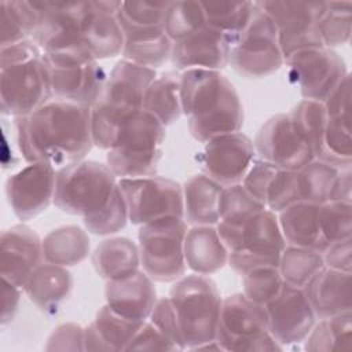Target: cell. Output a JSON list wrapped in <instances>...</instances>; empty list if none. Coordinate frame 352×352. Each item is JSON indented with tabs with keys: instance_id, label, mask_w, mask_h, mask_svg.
I'll return each instance as SVG.
<instances>
[{
	"instance_id": "cell-34",
	"label": "cell",
	"mask_w": 352,
	"mask_h": 352,
	"mask_svg": "<svg viewBox=\"0 0 352 352\" xmlns=\"http://www.w3.org/2000/svg\"><path fill=\"white\" fill-rule=\"evenodd\" d=\"M340 169L329 162L314 158L297 170L300 201L316 205L330 201Z\"/></svg>"
},
{
	"instance_id": "cell-12",
	"label": "cell",
	"mask_w": 352,
	"mask_h": 352,
	"mask_svg": "<svg viewBox=\"0 0 352 352\" xmlns=\"http://www.w3.org/2000/svg\"><path fill=\"white\" fill-rule=\"evenodd\" d=\"M228 63L246 78L267 77L285 63L278 30L270 16L256 6V1L249 23L231 40Z\"/></svg>"
},
{
	"instance_id": "cell-41",
	"label": "cell",
	"mask_w": 352,
	"mask_h": 352,
	"mask_svg": "<svg viewBox=\"0 0 352 352\" xmlns=\"http://www.w3.org/2000/svg\"><path fill=\"white\" fill-rule=\"evenodd\" d=\"M267 209L260 201H257L243 186L232 184L223 187L219 201V221L242 226L257 212Z\"/></svg>"
},
{
	"instance_id": "cell-47",
	"label": "cell",
	"mask_w": 352,
	"mask_h": 352,
	"mask_svg": "<svg viewBox=\"0 0 352 352\" xmlns=\"http://www.w3.org/2000/svg\"><path fill=\"white\" fill-rule=\"evenodd\" d=\"M170 1H122L118 12L121 23L133 28H164Z\"/></svg>"
},
{
	"instance_id": "cell-1",
	"label": "cell",
	"mask_w": 352,
	"mask_h": 352,
	"mask_svg": "<svg viewBox=\"0 0 352 352\" xmlns=\"http://www.w3.org/2000/svg\"><path fill=\"white\" fill-rule=\"evenodd\" d=\"M91 107L52 99L36 111L15 117L16 142L28 164L63 168L80 162L94 146Z\"/></svg>"
},
{
	"instance_id": "cell-38",
	"label": "cell",
	"mask_w": 352,
	"mask_h": 352,
	"mask_svg": "<svg viewBox=\"0 0 352 352\" xmlns=\"http://www.w3.org/2000/svg\"><path fill=\"white\" fill-rule=\"evenodd\" d=\"M296 132L311 148L314 158L319 160L323 150V132L326 126V110L323 103L302 99L289 113Z\"/></svg>"
},
{
	"instance_id": "cell-39",
	"label": "cell",
	"mask_w": 352,
	"mask_h": 352,
	"mask_svg": "<svg viewBox=\"0 0 352 352\" xmlns=\"http://www.w3.org/2000/svg\"><path fill=\"white\" fill-rule=\"evenodd\" d=\"M206 25L224 33L230 41L238 36L249 23L254 1H201Z\"/></svg>"
},
{
	"instance_id": "cell-56",
	"label": "cell",
	"mask_w": 352,
	"mask_h": 352,
	"mask_svg": "<svg viewBox=\"0 0 352 352\" xmlns=\"http://www.w3.org/2000/svg\"><path fill=\"white\" fill-rule=\"evenodd\" d=\"M21 289L8 279L1 278V324L10 323L19 307Z\"/></svg>"
},
{
	"instance_id": "cell-43",
	"label": "cell",
	"mask_w": 352,
	"mask_h": 352,
	"mask_svg": "<svg viewBox=\"0 0 352 352\" xmlns=\"http://www.w3.org/2000/svg\"><path fill=\"white\" fill-rule=\"evenodd\" d=\"M319 160L338 168L351 165V160H352L351 121L327 117L324 132H323V150Z\"/></svg>"
},
{
	"instance_id": "cell-37",
	"label": "cell",
	"mask_w": 352,
	"mask_h": 352,
	"mask_svg": "<svg viewBox=\"0 0 352 352\" xmlns=\"http://www.w3.org/2000/svg\"><path fill=\"white\" fill-rule=\"evenodd\" d=\"M1 11V41L0 48L29 40L37 23V11L33 1L3 0Z\"/></svg>"
},
{
	"instance_id": "cell-44",
	"label": "cell",
	"mask_w": 352,
	"mask_h": 352,
	"mask_svg": "<svg viewBox=\"0 0 352 352\" xmlns=\"http://www.w3.org/2000/svg\"><path fill=\"white\" fill-rule=\"evenodd\" d=\"M319 227L327 245L352 238V201H327L319 205Z\"/></svg>"
},
{
	"instance_id": "cell-54",
	"label": "cell",
	"mask_w": 352,
	"mask_h": 352,
	"mask_svg": "<svg viewBox=\"0 0 352 352\" xmlns=\"http://www.w3.org/2000/svg\"><path fill=\"white\" fill-rule=\"evenodd\" d=\"M323 254L324 265L337 271L351 272L352 270V238L330 243Z\"/></svg>"
},
{
	"instance_id": "cell-20",
	"label": "cell",
	"mask_w": 352,
	"mask_h": 352,
	"mask_svg": "<svg viewBox=\"0 0 352 352\" xmlns=\"http://www.w3.org/2000/svg\"><path fill=\"white\" fill-rule=\"evenodd\" d=\"M264 307L268 331L283 348L302 342L315 326L316 315L302 289L285 283L280 292Z\"/></svg>"
},
{
	"instance_id": "cell-50",
	"label": "cell",
	"mask_w": 352,
	"mask_h": 352,
	"mask_svg": "<svg viewBox=\"0 0 352 352\" xmlns=\"http://www.w3.org/2000/svg\"><path fill=\"white\" fill-rule=\"evenodd\" d=\"M278 170V166L270 164L261 158H256L242 180V186L265 206V192L267 187Z\"/></svg>"
},
{
	"instance_id": "cell-31",
	"label": "cell",
	"mask_w": 352,
	"mask_h": 352,
	"mask_svg": "<svg viewBox=\"0 0 352 352\" xmlns=\"http://www.w3.org/2000/svg\"><path fill=\"white\" fill-rule=\"evenodd\" d=\"M92 264L98 275L106 282L128 276L139 271V248L126 236L103 239L92 253Z\"/></svg>"
},
{
	"instance_id": "cell-55",
	"label": "cell",
	"mask_w": 352,
	"mask_h": 352,
	"mask_svg": "<svg viewBox=\"0 0 352 352\" xmlns=\"http://www.w3.org/2000/svg\"><path fill=\"white\" fill-rule=\"evenodd\" d=\"M302 342L305 351L309 352H323L336 349V341L327 319H320L319 323H315V326L311 329V331L308 333Z\"/></svg>"
},
{
	"instance_id": "cell-3",
	"label": "cell",
	"mask_w": 352,
	"mask_h": 352,
	"mask_svg": "<svg viewBox=\"0 0 352 352\" xmlns=\"http://www.w3.org/2000/svg\"><path fill=\"white\" fill-rule=\"evenodd\" d=\"M50 73L43 51L32 40L0 48L1 113L28 116L52 100Z\"/></svg>"
},
{
	"instance_id": "cell-21",
	"label": "cell",
	"mask_w": 352,
	"mask_h": 352,
	"mask_svg": "<svg viewBox=\"0 0 352 352\" xmlns=\"http://www.w3.org/2000/svg\"><path fill=\"white\" fill-rule=\"evenodd\" d=\"M0 245L1 278L23 289L32 272L44 263L43 239L29 226L15 224L1 232Z\"/></svg>"
},
{
	"instance_id": "cell-36",
	"label": "cell",
	"mask_w": 352,
	"mask_h": 352,
	"mask_svg": "<svg viewBox=\"0 0 352 352\" xmlns=\"http://www.w3.org/2000/svg\"><path fill=\"white\" fill-rule=\"evenodd\" d=\"M144 322L125 318L106 304L99 309L91 324L103 342L106 352H118L126 351V346Z\"/></svg>"
},
{
	"instance_id": "cell-2",
	"label": "cell",
	"mask_w": 352,
	"mask_h": 352,
	"mask_svg": "<svg viewBox=\"0 0 352 352\" xmlns=\"http://www.w3.org/2000/svg\"><path fill=\"white\" fill-rule=\"evenodd\" d=\"M182 111L191 136L209 139L236 132L243 125V107L232 82L217 70L191 69L180 73Z\"/></svg>"
},
{
	"instance_id": "cell-8",
	"label": "cell",
	"mask_w": 352,
	"mask_h": 352,
	"mask_svg": "<svg viewBox=\"0 0 352 352\" xmlns=\"http://www.w3.org/2000/svg\"><path fill=\"white\" fill-rule=\"evenodd\" d=\"M118 190L117 176L107 164L82 160L58 169L54 204L65 213L85 219L100 212Z\"/></svg>"
},
{
	"instance_id": "cell-18",
	"label": "cell",
	"mask_w": 352,
	"mask_h": 352,
	"mask_svg": "<svg viewBox=\"0 0 352 352\" xmlns=\"http://www.w3.org/2000/svg\"><path fill=\"white\" fill-rule=\"evenodd\" d=\"M56 173L50 164L33 162L7 179L6 195L19 220L28 221L38 216L54 202Z\"/></svg>"
},
{
	"instance_id": "cell-23",
	"label": "cell",
	"mask_w": 352,
	"mask_h": 352,
	"mask_svg": "<svg viewBox=\"0 0 352 352\" xmlns=\"http://www.w3.org/2000/svg\"><path fill=\"white\" fill-rule=\"evenodd\" d=\"M104 296L106 304L113 311L135 320H147L158 300L154 280L142 270L107 280Z\"/></svg>"
},
{
	"instance_id": "cell-32",
	"label": "cell",
	"mask_w": 352,
	"mask_h": 352,
	"mask_svg": "<svg viewBox=\"0 0 352 352\" xmlns=\"http://www.w3.org/2000/svg\"><path fill=\"white\" fill-rule=\"evenodd\" d=\"M89 249L91 241L87 231L73 224L58 227L43 239L44 261L66 268L84 261Z\"/></svg>"
},
{
	"instance_id": "cell-46",
	"label": "cell",
	"mask_w": 352,
	"mask_h": 352,
	"mask_svg": "<svg viewBox=\"0 0 352 352\" xmlns=\"http://www.w3.org/2000/svg\"><path fill=\"white\" fill-rule=\"evenodd\" d=\"M129 220L128 208L121 188L98 213L82 219L85 230L95 235H110L121 231Z\"/></svg>"
},
{
	"instance_id": "cell-25",
	"label": "cell",
	"mask_w": 352,
	"mask_h": 352,
	"mask_svg": "<svg viewBox=\"0 0 352 352\" xmlns=\"http://www.w3.org/2000/svg\"><path fill=\"white\" fill-rule=\"evenodd\" d=\"M23 290L40 311L55 314L73 290V276L66 267L44 261L32 272Z\"/></svg>"
},
{
	"instance_id": "cell-45",
	"label": "cell",
	"mask_w": 352,
	"mask_h": 352,
	"mask_svg": "<svg viewBox=\"0 0 352 352\" xmlns=\"http://www.w3.org/2000/svg\"><path fill=\"white\" fill-rule=\"evenodd\" d=\"M285 285L278 267H263L242 275L243 294L252 301L267 305Z\"/></svg>"
},
{
	"instance_id": "cell-4",
	"label": "cell",
	"mask_w": 352,
	"mask_h": 352,
	"mask_svg": "<svg viewBox=\"0 0 352 352\" xmlns=\"http://www.w3.org/2000/svg\"><path fill=\"white\" fill-rule=\"evenodd\" d=\"M157 72L121 59L110 70L104 88L91 111L94 146L109 150L122 125L143 109V99Z\"/></svg>"
},
{
	"instance_id": "cell-10",
	"label": "cell",
	"mask_w": 352,
	"mask_h": 352,
	"mask_svg": "<svg viewBox=\"0 0 352 352\" xmlns=\"http://www.w3.org/2000/svg\"><path fill=\"white\" fill-rule=\"evenodd\" d=\"M184 217L166 216L140 226L138 231L140 265L154 282H175L186 274Z\"/></svg>"
},
{
	"instance_id": "cell-19",
	"label": "cell",
	"mask_w": 352,
	"mask_h": 352,
	"mask_svg": "<svg viewBox=\"0 0 352 352\" xmlns=\"http://www.w3.org/2000/svg\"><path fill=\"white\" fill-rule=\"evenodd\" d=\"M256 155L280 169L300 170L314 160L307 143L296 132L289 114L268 118L253 142Z\"/></svg>"
},
{
	"instance_id": "cell-35",
	"label": "cell",
	"mask_w": 352,
	"mask_h": 352,
	"mask_svg": "<svg viewBox=\"0 0 352 352\" xmlns=\"http://www.w3.org/2000/svg\"><path fill=\"white\" fill-rule=\"evenodd\" d=\"M322 268L324 261L320 252L290 245L283 249L278 265L283 282L297 289H304Z\"/></svg>"
},
{
	"instance_id": "cell-14",
	"label": "cell",
	"mask_w": 352,
	"mask_h": 352,
	"mask_svg": "<svg viewBox=\"0 0 352 352\" xmlns=\"http://www.w3.org/2000/svg\"><path fill=\"white\" fill-rule=\"evenodd\" d=\"M256 6L274 22L283 58L300 50L323 47L318 23L326 1L267 0L256 1Z\"/></svg>"
},
{
	"instance_id": "cell-33",
	"label": "cell",
	"mask_w": 352,
	"mask_h": 352,
	"mask_svg": "<svg viewBox=\"0 0 352 352\" xmlns=\"http://www.w3.org/2000/svg\"><path fill=\"white\" fill-rule=\"evenodd\" d=\"M143 110L154 116L164 126L180 118L183 111L180 102V74L177 72H166L154 78L146 91Z\"/></svg>"
},
{
	"instance_id": "cell-16",
	"label": "cell",
	"mask_w": 352,
	"mask_h": 352,
	"mask_svg": "<svg viewBox=\"0 0 352 352\" xmlns=\"http://www.w3.org/2000/svg\"><path fill=\"white\" fill-rule=\"evenodd\" d=\"M37 23L32 40L44 54L85 47L82 23L89 1H33Z\"/></svg>"
},
{
	"instance_id": "cell-27",
	"label": "cell",
	"mask_w": 352,
	"mask_h": 352,
	"mask_svg": "<svg viewBox=\"0 0 352 352\" xmlns=\"http://www.w3.org/2000/svg\"><path fill=\"white\" fill-rule=\"evenodd\" d=\"M184 258L194 274L212 275L228 261V250L216 226H192L184 238Z\"/></svg>"
},
{
	"instance_id": "cell-9",
	"label": "cell",
	"mask_w": 352,
	"mask_h": 352,
	"mask_svg": "<svg viewBox=\"0 0 352 352\" xmlns=\"http://www.w3.org/2000/svg\"><path fill=\"white\" fill-rule=\"evenodd\" d=\"M43 58L50 73L52 98L92 109L104 88L109 74L87 47L43 52Z\"/></svg>"
},
{
	"instance_id": "cell-52",
	"label": "cell",
	"mask_w": 352,
	"mask_h": 352,
	"mask_svg": "<svg viewBox=\"0 0 352 352\" xmlns=\"http://www.w3.org/2000/svg\"><path fill=\"white\" fill-rule=\"evenodd\" d=\"M179 348L161 333L150 320H146L129 345L126 351H177Z\"/></svg>"
},
{
	"instance_id": "cell-11",
	"label": "cell",
	"mask_w": 352,
	"mask_h": 352,
	"mask_svg": "<svg viewBox=\"0 0 352 352\" xmlns=\"http://www.w3.org/2000/svg\"><path fill=\"white\" fill-rule=\"evenodd\" d=\"M216 341L223 351L263 352L283 346L268 331V318L260 305L243 293H234L221 301Z\"/></svg>"
},
{
	"instance_id": "cell-53",
	"label": "cell",
	"mask_w": 352,
	"mask_h": 352,
	"mask_svg": "<svg viewBox=\"0 0 352 352\" xmlns=\"http://www.w3.org/2000/svg\"><path fill=\"white\" fill-rule=\"evenodd\" d=\"M326 116L351 121V76L349 73L337 84L323 102Z\"/></svg>"
},
{
	"instance_id": "cell-15",
	"label": "cell",
	"mask_w": 352,
	"mask_h": 352,
	"mask_svg": "<svg viewBox=\"0 0 352 352\" xmlns=\"http://www.w3.org/2000/svg\"><path fill=\"white\" fill-rule=\"evenodd\" d=\"M287 77L304 99L323 103L337 84L348 74L344 59L331 48L315 47L285 58Z\"/></svg>"
},
{
	"instance_id": "cell-29",
	"label": "cell",
	"mask_w": 352,
	"mask_h": 352,
	"mask_svg": "<svg viewBox=\"0 0 352 352\" xmlns=\"http://www.w3.org/2000/svg\"><path fill=\"white\" fill-rule=\"evenodd\" d=\"M117 15L96 10L89 1L82 23V41L96 60L114 58L122 52L124 32Z\"/></svg>"
},
{
	"instance_id": "cell-40",
	"label": "cell",
	"mask_w": 352,
	"mask_h": 352,
	"mask_svg": "<svg viewBox=\"0 0 352 352\" xmlns=\"http://www.w3.org/2000/svg\"><path fill=\"white\" fill-rule=\"evenodd\" d=\"M318 28L323 47L333 50L346 44L352 32V3L326 1Z\"/></svg>"
},
{
	"instance_id": "cell-6",
	"label": "cell",
	"mask_w": 352,
	"mask_h": 352,
	"mask_svg": "<svg viewBox=\"0 0 352 352\" xmlns=\"http://www.w3.org/2000/svg\"><path fill=\"white\" fill-rule=\"evenodd\" d=\"M169 301L186 349H198L216 340L223 298L208 275L191 274L175 280Z\"/></svg>"
},
{
	"instance_id": "cell-22",
	"label": "cell",
	"mask_w": 352,
	"mask_h": 352,
	"mask_svg": "<svg viewBox=\"0 0 352 352\" xmlns=\"http://www.w3.org/2000/svg\"><path fill=\"white\" fill-rule=\"evenodd\" d=\"M230 38L220 30L204 25L182 41L173 43L170 60L176 70H217L228 65Z\"/></svg>"
},
{
	"instance_id": "cell-7",
	"label": "cell",
	"mask_w": 352,
	"mask_h": 352,
	"mask_svg": "<svg viewBox=\"0 0 352 352\" xmlns=\"http://www.w3.org/2000/svg\"><path fill=\"white\" fill-rule=\"evenodd\" d=\"M164 139L165 126L142 109L120 129L107 150L106 164L117 179L154 176L162 157Z\"/></svg>"
},
{
	"instance_id": "cell-42",
	"label": "cell",
	"mask_w": 352,
	"mask_h": 352,
	"mask_svg": "<svg viewBox=\"0 0 352 352\" xmlns=\"http://www.w3.org/2000/svg\"><path fill=\"white\" fill-rule=\"evenodd\" d=\"M205 23L201 1H170L164 30L172 43H177L199 30Z\"/></svg>"
},
{
	"instance_id": "cell-13",
	"label": "cell",
	"mask_w": 352,
	"mask_h": 352,
	"mask_svg": "<svg viewBox=\"0 0 352 352\" xmlns=\"http://www.w3.org/2000/svg\"><path fill=\"white\" fill-rule=\"evenodd\" d=\"M129 221L143 226L150 221L177 216L184 217L183 187L168 177L144 176L118 179Z\"/></svg>"
},
{
	"instance_id": "cell-5",
	"label": "cell",
	"mask_w": 352,
	"mask_h": 352,
	"mask_svg": "<svg viewBox=\"0 0 352 352\" xmlns=\"http://www.w3.org/2000/svg\"><path fill=\"white\" fill-rule=\"evenodd\" d=\"M216 230L228 250L227 264L235 272L243 275L256 268L279 265L286 241L274 212L263 209L242 226L219 221Z\"/></svg>"
},
{
	"instance_id": "cell-24",
	"label": "cell",
	"mask_w": 352,
	"mask_h": 352,
	"mask_svg": "<svg viewBox=\"0 0 352 352\" xmlns=\"http://www.w3.org/2000/svg\"><path fill=\"white\" fill-rule=\"evenodd\" d=\"M316 318L326 319L352 308L351 272L324 265L302 289Z\"/></svg>"
},
{
	"instance_id": "cell-28",
	"label": "cell",
	"mask_w": 352,
	"mask_h": 352,
	"mask_svg": "<svg viewBox=\"0 0 352 352\" xmlns=\"http://www.w3.org/2000/svg\"><path fill=\"white\" fill-rule=\"evenodd\" d=\"M318 210L319 205L300 201L279 212L278 223L286 245L324 252L329 245L320 232Z\"/></svg>"
},
{
	"instance_id": "cell-57",
	"label": "cell",
	"mask_w": 352,
	"mask_h": 352,
	"mask_svg": "<svg viewBox=\"0 0 352 352\" xmlns=\"http://www.w3.org/2000/svg\"><path fill=\"white\" fill-rule=\"evenodd\" d=\"M351 192H352V173H351V165H349L340 169L330 201H351Z\"/></svg>"
},
{
	"instance_id": "cell-48",
	"label": "cell",
	"mask_w": 352,
	"mask_h": 352,
	"mask_svg": "<svg viewBox=\"0 0 352 352\" xmlns=\"http://www.w3.org/2000/svg\"><path fill=\"white\" fill-rule=\"evenodd\" d=\"M296 202H300L297 170L278 168L267 187L265 208L279 213Z\"/></svg>"
},
{
	"instance_id": "cell-26",
	"label": "cell",
	"mask_w": 352,
	"mask_h": 352,
	"mask_svg": "<svg viewBox=\"0 0 352 352\" xmlns=\"http://www.w3.org/2000/svg\"><path fill=\"white\" fill-rule=\"evenodd\" d=\"M121 28L124 32L122 59L153 70L170 59L173 43L164 28H133L125 23H121Z\"/></svg>"
},
{
	"instance_id": "cell-51",
	"label": "cell",
	"mask_w": 352,
	"mask_h": 352,
	"mask_svg": "<svg viewBox=\"0 0 352 352\" xmlns=\"http://www.w3.org/2000/svg\"><path fill=\"white\" fill-rule=\"evenodd\" d=\"M84 331L85 327L77 323H62L48 337L45 351H85Z\"/></svg>"
},
{
	"instance_id": "cell-17",
	"label": "cell",
	"mask_w": 352,
	"mask_h": 352,
	"mask_svg": "<svg viewBox=\"0 0 352 352\" xmlns=\"http://www.w3.org/2000/svg\"><path fill=\"white\" fill-rule=\"evenodd\" d=\"M254 160L253 140L241 131L209 139L199 154L205 175L223 187L242 183Z\"/></svg>"
},
{
	"instance_id": "cell-49",
	"label": "cell",
	"mask_w": 352,
	"mask_h": 352,
	"mask_svg": "<svg viewBox=\"0 0 352 352\" xmlns=\"http://www.w3.org/2000/svg\"><path fill=\"white\" fill-rule=\"evenodd\" d=\"M147 320H150L161 333H164L179 349H186L169 297H162L157 300Z\"/></svg>"
},
{
	"instance_id": "cell-30",
	"label": "cell",
	"mask_w": 352,
	"mask_h": 352,
	"mask_svg": "<svg viewBox=\"0 0 352 352\" xmlns=\"http://www.w3.org/2000/svg\"><path fill=\"white\" fill-rule=\"evenodd\" d=\"M223 186L198 173L183 186L184 220L191 226H216L219 223V201Z\"/></svg>"
}]
</instances>
